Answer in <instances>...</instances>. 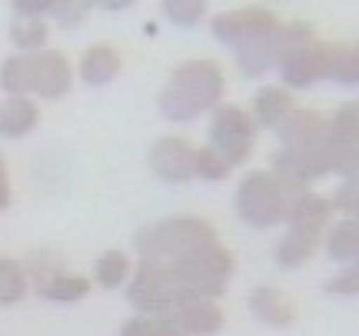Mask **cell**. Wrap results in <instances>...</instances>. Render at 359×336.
I'll list each match as a JSON object with an SVG mask.
<instances>
[{"label":"cell","instance_id":"cell-14","mask_svg":"<svg viewBox=\"0 0 359 336\" xmlns=\"http://www.w3.org/2000/svg\"><path fill=\"white\" fill-rule=\"evenodd\" d=\"M296 110V100L290 90H283V87H266V90L257 97V104H253V114L259 116V123H266V127H280L286 116Z\"/></svg>","mask_w":359,"mask_h":336},{"label":"cell","instance_id":"cell-35","mask_svg":"<svg viewBox=\"0 0 359 336\" xmlns=\"http://www.w3.org/2000/svg\"><path fill=\"white\" fill-rule=\"evenodd\" d=\"M356 223H359V220H356Z\"/></svg>","mask_w":359,"mask_h":336},{"label":"cell","instance_id":"cell-33","mask_svg":"<svg viewBox=\"0 0 359 336\" xmlns=\"http://www.w3.org/2000/svg\"><path fill=\"white\" fill-rule=\"evenodd\" d=\"M330 293H359V267L339 273L333 283H330Z\"/></svg>","mask_w":359,"mask_h":336},{"label":"cell","instance_id":"cell-31","mask_svg":"<svg viewBox=\"0 0 359 336\" xmlns=\"http://www.w3.org/2000/svg\"><path fill=\"white\" fill-rule=\"evenodd\" d=\"M187 320H190V323L196 326L200 333H210V330H213V326L219 323V313L213 310L210 303H193L190 313H187Z\"/></svg>","mask_w":359,"mask_h":336},{"label":"cell","instance_id":"cell-8","mask_svg":"<svg viewBox=\"0 0 359 336\" xmlns=\"http://www.w3.org/2000/svg\"><path fill=\"white\" fill-rule=\"evenodd\" d=\"M150 167L163 180H173V183L193 180L196 177V150L183 137H167V140H160L150 150Z\"/></svg>","mask_w":359,"mask_h":336},{"label":"cell","instance_id":"cell-7","mask_svg":"<svg viewBox=\"0 0 359 336\" xmlns=\"http://www.w3.org/2000/svg\"><path fill=\"white\" fill-rule=\"evenodd\" d=\"M273 27H280V20H276L266 7H240V11L219 13L217 20H213V34H217V40H223V43L240 47L243 40L257 37L263 30H273Z\"/></svg>","mask_w":359,"mask_h":336},{"label":"cell","instance_id":"cell-32","mask_svg":"<svg viewBox=\"0 0 359 336\" xmlns=\"http://www.w3.org/2000/svg\"><path fill=\"white\" fill-rule=\"evenodd\" d=\"M87 4H53V17H57V24L60 27H77L83 17H87Z\"/></svg>","mask_w":359,"mask_h":336},{"label":"cell","instance_id":"cell-34","mask_svg":"<svg viewBox=\"0 0 359 336\" xmlns=\"http://www.w3.org/2000/svg\"><path fill=\"white\" fill-rule=\"evenodd\" d=\"M7 200H11V187H7V170L0 163V207H7Z\"/></svg>","mask_w":359,"mask_h":336},{"label":"cell","instance_id":"cell-23","mask_svg":"<svg viewBox=\"0 0 359 336\" xmlns=\"http://www.w3.org/2000/svg\"><path fill=\"white\" fill-rule=\"evenodd\" d=\"M253 310H257L263 320H269V323H286V320H290V303L283 300V293L266 290V286L253 293Z\"/></svg>","mask_w":359,"mask_h":336},{"label":"cell","instance_id":"cell-29","mask_svg":"<svg viewBox=\"0 0 359 336\" xmlns=\"http://www.w3.org/2000/svg\"><path fill=\"white\" fill-rule=\"evenodd\" d=\"M230 173V167L219 160L210 147L206 150H196V177H206V180H223Z\"/></svg>","mask_w":359,"mask_h":336},{"label":"cell","instance_id":"cell-3","mask_svg":"<svg viewBox=\"0 0 359 336\" xmlns=\"http://www.w3.org/2000/svg\"><path fill=\"white\" fill-rule=\"evenodd\" d=\"M217 243V233L206 220H193V217H177V220H163L150 227V230L137 233V246L147 257H173L183 260L203 250V246Z\"/></svg>","mask_w":359,"mask_h":336},{"label":"cell","instance_id":"cell-11","mask_svg":"<svg viewBox=\"0 0 359 336\" xmlns=\"http://www.w3.org/2000/svg\"><path fill=\"white\" fill-rule=\"evenodd\" d=\"M326 220H330V203L316 194H303L299 200L293 203L290 210V233H299V236H306V240H316L320 243L323 230H326Z\"/></svg>","mask_w":359,"mask_h":336},{"label":"cell","instance_id":"cell-4","mask_svg":"<svg viewBox=\"0 0 359 336\" xmlns=\"http://www.w3.org/2000/svg\"><path fill=\"white\" fill-rule=\"evenodd\" d=\"M253 140H257V127L243 107H219L210 123V150L226 163V167H240L246 156L253 154Z\"/></svg>","mask_w":359,"mask_h":336},{"label":"cell","instance_id":"cell-21","mask_svg":"<svg viewBox=\"0 0 359 336\" xmlns=\"http://www.w3.org/2000/svg\"><path fill=\"white\" fill-rule=\"evenodd\" d=\"M313 250H316V240H306L299 233H286L280 246H276V260L283 267H299V263H306L313 257Z\"/></svg>","mask_w":359,"mask_h":336},{"label":"cell","instance_id":"cell-2","mask_svg":"<svg viewBox=\"0 0 359 336\" xmlns=\"http://www.w3.org/2000/svg\"><path fill=\"white\" fill-rule=\"evenodd\" d=\"M306 194L299 183L293 180H283L269 170H257L250 173L240 190H236V210L250 227H273L290 217V210L299 196Z\"/></svg>","mask_w":359,"mask_h":336},{"label":"cell","instance_id":"cell-13","mask_svg":"<svg viewBox=\"0 0 359 336\" xmlns=\"http://www.w3.org/2000/svg\"><path fill=\"white\" fill-rule=\"evenodd\" d=\"M37 107L24 97H11L0 104V137H24L37 127Z\"/></svg>","mask_w":359,"mask_h":336},{"label":"cell","instance_id":"cell-12","mask_svg":"<svg viewBox=\"0 0 359 336\" xmlns=\"http://www.w3.org/2000/svg\"><path fill=\"white\" fill-rule=\"evenodd\" d=\"M283 80L290 87H309L316 80H326V47L313 43L306 51L293 53L283 60Z\"/></svg>","mask_w":359,"mask_h":336},{"label":"cell","instance_id":"cell-28","mask_svg":"<svg viewBox=\"0 0 359 336\" xmlns=\"http://www.w3.org/2000/svg\"><path fill=\"white\" fill-rule=\"evenodd\" d=\"M87 293V280L80 276H53V283L47 286V297L53 300H77Z\"/></svg>","mask_w":359,"mask_h":336},{"label":"cell","instance_id":"cell-6","mask_svg":"<svg viewBox=\"0 0 359 336\" xmlns=\"http://www.w3.org/2000/svg\"><path fill=\"white\" fill-rule=\"evenodd\" d=\"M273 173L283 177V180H293V183H309L323 177V173H336V150L330 143L323 147H309V150H280L276 160H273Z\"/></svg>","mask_w":359,"mask_h":336},{"label":"cell","instance_id":"cell-16","mask_svg":"<svg viewBox=\"0 0 359 336\" xmlns=\"http://www.w3.org/2000/svg\"><path fill=\"white\" fill-rule=\"evenodd\" d=\"M326 77L336 83H359V47L330 43L326 47Z\"/></svg>","mask_w":359,"mask_h":336},{"label":"cell","instance_id":"cell-24","mask_svg":"<svg viewBox=\"0 0 359 336\" xmlns=\"http://www.w3.org/2000/svg\"><path fill=\"white\" fill-rule=\"evenodd\" d=\"M27 290V280H24V270L20 263L13 260H0V300L11 303V300H20Z\"/></svg>","mask_w":359,"mask_h":336},{"label":"cell","instance_id":"cell-27","mask_svg":"<svg viewBox=\"0 0 359 336\" xmlns=\"http://www.w3.org/2000/svg\"><path fill=\"white\" fill-rule=\"evenodd\" d=\"M163 11H167L170 20H177V24H196L200 17H203L206 4L203 0H196V4H190V0H170V4H163Z\"/></svg>","mask_w":359,"mask_h":336},{"label":"cell","instance_id":"cell-10","mask_svg":"<svg viewBox=\"0 0 359 336\" xmlns=\"http://www.w3.org/2000/svg\"><path fill=\"white\" fill-rule=\"evenodd\" d=\"M276 133L286 143V150H309V147L330 143V123H326V116H320L316 110H299V107L276 127Z\"/></svg>","mask_w":359,"mask_h":336},{"label":"cell","instance_id":"cell-15","mask_svg":"<svg viewBox=\"0 0 359 336\" xmlns=\"http://www.w3.org/2000/svg\"><path fill=\"white\" fill-rule=\"evenodd\" d=\"M173 280H177V276H170L167 270H156L154 263H147V267H140V276H137V283H133V293H130V297L140 300L143 307H156L160 300H167Z\"/></svg>","mask_w":359,"mask_h":336},{"label":"cell","instance_id":"cell-26","mask_svg":"<svg viewBox=\"0 0 359 336\" xmlns=\"http://www.w3.org/2000/svg\"><path fill=\"white\" fill-rule=\"evenodd\" d=\"M0 83H4V90H11L13 97L24 93L27 90V60H20V57L7 60V64L0 67Z\"/></svg>","mask_w":359,"mask_h":336},{"label":"cell","instance_id":"cell-30","mask_svg":"<svg viewBox=\"0 0 359 336\" xmlns=\"http://www.w3.org/2000/svg\"><path fill=\"white\" fill-rule=\"evenodd\" d=\"M333 196H336L333 207H339L343 213H349L353 220H359V183H349V180H346Z\"/></svg>","mask_w":359,"mask_h":336},{"label":"cell","instance_id":"cell-25","mask_svg":"<svg viewBox=\"0 0 359 336\" xmlns=\"http://www.w3.org/2000/svg\"><path fill=\"white\" fill-rule=\"evenodd\" d=\"M127 270H130V260L123 257V253L110 250V253L100 257V263H97V280H100L103 286H116L127 276Z\"/></svg>","mask_w":359,"mask_h":336},{"label":"cell","instance_id":"cell-9","mask_svg":"<svg viewBox=\"0 0 359 336\" xmlns=\"http://www.w3.org/2000/svg\"><path fill=\"white\" fill-rule=\"evenodd\" d=\"M27 90H37L40 97H64L70 90V67L64 53L43 51L27 60Z\"/></svg>","mask_w":359,"mask_h":336},{"label":"cell","instance_id":"cell-22","mask_svg":"<svg viewBox=\"0 0 359 336\" xmlns=\"http://www.w3.org/2000/svg\"><path fill=\"white\" fill-rule=\"evenodd\" d=\"M316 43V34H313V27L309 24H286L280 27V64L286 57H293V53L306 51Z\"/></svg>","mask_w":359,"mask_h":336},{"label":"cell","instance_id":"cell-17","mask_svg":"<svg viewBox=\"0 0 359 336\" xmlns=\"http://www.w3.org/2000/svg\"><path fill=\"white\" fill-rule=\"evenodd\" d=\"M330 147L359 150V104H346L330 120Z\"/></svg>","mask_w":359,"mask_h":336},{"label":"cell","instance_id":"cell-5","mask_svg":"<svg viewBox=\"0 0 359 336\" xmlns=\"http://www.w3.org/2000/svg\"><path fill=\"white\" fill-rule=\"evenodd\" d=\"M230 270H233V260L219 243H210L203 250L190 253V257L177 260V280L187 286H196L203 293H219L226 286Z\"/></svg>","mask_w":359,"mask_h":336},{"label":"cell","instance_id":"cell-19","mask_svg":"<svg viewBox=\"0 0 359 336\" xmlns=\"http://www.w3.org/2000/svg\"><path fill=\"white\" fill-rule=\"evenodd\" d=\"M326 250L333 260H359V223L356 220H343L330 230Z\"/></svg>","mask_w":359,"mask_h":336},{"label":"cell","instance_id":"cell-18","mask_svg":"<svg viewBox=\"0 0 359 336\" xmlns=\"http://www.w3.org/2000/svg\"><path fill=\"white\" fill-rule=\"evenodd\" d=\"M120 74V57L110 47H90L83 53V80L87 83H110V80Z\"/></svg>","mask_w":359,"mask_h":336},{"label":"cell","instance_id":"cell-20","mask_svg":"<svg viewBox=\"0 0 359 336\" xmlns=\"http://www.w3.org/2000/svg\"><path fill=\"white\" fill-rule=\"evenodd\" d=\"M11 37L17 47H43V40H47V27H43V20L40 17H34V13H13L11 20Z\"/></svg>","mask_w":359,"mask_h":336},{"label":"cell","instance_id":"cell-1","mask_svg":"<svg viewBox=\"0 0 359 336\" xmlns=\"http://www.w3.org/2000/svg\"><path fill=\"white\" fill-rule=\"evenodd\" d=\"M223 93V74L210 60L183 64L170 74L167 87L160 93V110L170 120H193L203 110H213Z\"/></svg>","mask_w":359,"mask_h":336}]
</instances>
